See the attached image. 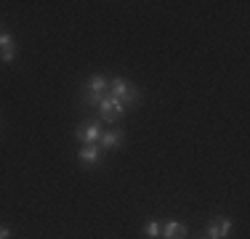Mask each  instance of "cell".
I'll return each instance as SVG.
<instances>
[{"mask_svg": "<svg viewBox=\"0 0 250 239\" xmlns=\"http://www.w3.org/2000/svg\"><path fill=\"white\" fill-rule=\"evenodd\" d=\"M109 96H115L117 101L125 106H136L141 101V93H139V88L133 85V82H128L125 77H112L109 80Z\"/></svg>", "mask_w": 250, "mask_h": 239, "instance_id": "6da1fadb", "label": "cell"}, {"mask_svg": "<svg viewBox=\"0 0 250 239\" xmlns=\"http://www.w3.org/2000/svg\"><path fill=\"white\" fill-rule=\"evenodd\" d=\"M109 93V82H106L104 75H91L88 82L83 85V101L85 106H99V101Z\"/></svg>", "mask_w": 250, "mask_h": 239, "instance_id": "7a4b0ae2", "label": "cell"}, {"mask_svg": "<svg viewBox=\"0 0 250 239\" xmlns=\"http://www.w3.org/2000/svg\"><path fill=\"white\" fill-rule=\"evenodd\" d=\"M96 109H99V117L104 120V122H109V125H112V122H120V120L125 117V112H128V109L120 104V101H117L115 96H109V93H106L104 99L99 101Z\"/></svg>", "mask_w": 250, "mask_h": 239, "instance_id": "3957f363", "label": "cell"}, {"mask_svg": "<svg viewBox=\"0 0 250 239\" xmlns=\"http://www.w3.org/2000/svg\"><path fill=\"white\" fill-rule=\"evenodd\" d=\"M101 133H104V128H101V120H88V122H80L75 128V136L77 141L85 146V143H96L101 139Z\"/></svg>", "mask_w": 250, "mask_h": 239, "instance_id": "277c9868", "label": "cell"}, {"mask_svg": "<svg viewBox=\"0 0 250 239\" xmlns=\"http://www.w3.org/2000/svg\"><path fill=\"white\" fill-rule=\"evenodd\" d=\"M231 220L229 218H224V215H218V218H213L210 223H208V229H205V239H226V234L231 231Z\"/></svg>", "mask_w": 250, "mask_h": 239, "instance_id": "5b68a950", "label": "cell"}, {"mask_svg": "<svg viewBox=\"0 0 250 239\" xmlns=\"http://www.w3.org/2000/svg\"><path fill=\"white\" fill-rule=\"evenodd\" d=\"M99 159H101V146H96V143H85V146L77 152V162L83 167H93Z\"/></svg>", "mask_w": 250, "mask_h": 239, "instance_id": "8992f818", "label": "cell"}, {"mask_svg": "<svg viewBox=\"0 0 250 239\" xmlns=\"http://www.w3.org/2000/svg\"><path fill=\"white\" fill-rule=\"evenodd\" d=\"M189 229L184 223H178V220H168V223L160 229V237L163 239H187Z\"/></svg>", "mask_w": 250, "mask_h": 239, "instance_id": "52a82bcc", "label": "cell"}, {"mask_svg": "<svg viewBox=\"0 0 250 239\" xmlns=\"http://www.w3.org/2000/svg\"><path fill=\"white\" fill-rule=\"evenodd\" d=\"M123 130H104V133H101V139H99V143H101V149H106V152H109V149H117L123 143Z\"/></svg>", "mask_w": 250, "mask_h": 239, "instance_id": "ba28073f", "label": "cell"}, {"mask_svg": "<svg viewBox=\"0 0 250 239\" xmlns=\"http://www.w3.org/2000/svg\"><path fill=\"white\" fill-rule=\"evenodd\" d=\"M160 229H163V226H160L157 220H149V223H144V237H149V239H160Z\"/></svg>", "mask_w": 250, "mask_h": 239, "instance_id": "9c48e42d", "label": "cell"}, {"mask_svg": "<svg viewBox=\"0 0 250 239\" xmlns=\"http://www.w3.org/2000/svg\"><path fill=\"white\" fill-rule=\"evenodd\" d=\"M8 48H14V38L8 32H0V51H8Z\"/></svg>", "mask_w": 250, "mask_h": 239, "instance_id": "30bf717a", "label": "cell"}, {"mask_svg": "<svg viewBox=\"0 0 250 239\" xmlns=\"http://www.w3.org/2000/svg\"><path fill=\"white\" fill-rule=\"evenodd\" d=\"M14 56H16V48H8V51H0V61H3V64H11V61H14Z\"/></svg>", "mask_w": 250, "mask_h": 239, "instance_id": "8fae6325", "label": "cell"}, {"mask_svg": "<svg viewBox=\"0 0 250 239\" xmlns=\"http://www.w3.org/2000/svg\"><path fill=\"white\" fill-rule=\"evenodd\" d=\"M0 239H11V229H8V226H0Z\"/></svg>", "mask_w": 250, "mask_h": 239, "instance_id": "7c38bea8", "label": "cell"}]
</instances>
